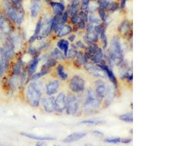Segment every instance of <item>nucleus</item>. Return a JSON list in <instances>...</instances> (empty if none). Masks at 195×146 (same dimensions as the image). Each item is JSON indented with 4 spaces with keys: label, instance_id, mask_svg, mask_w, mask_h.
<instances>
[{
    "label": "nucleus",
    "instance_id": "40",
    "mask_svg": "<svg viewBox=\"0 0 195 146\" xmlns=\"http://www.w3.org/2000/svg\"><path fill=\"white\" fill-rule=\"evenodd\" d=\"M91 0H81V10H89Z\"/></svg>",
    "mask_w": 195,
    "mask_h": 146
},
{
    "label": "nucleus",
    "instance_id": "45",
    "mask_svg": "<svg viewBox=\"0 0 195 146\" xmlns=\"http://www.w3.org/2000/svg\"><path fill=\"white\" fill-rule=\"evenodd\" d=\"M86 22L84 21H83V20H80V21H79L78 23H77V24L76 25V26L78 27L79 29H81V30H83V29H86Z\"/></svg>",
    "mask_w": 195,
    "mask_h": 146
},
{
    "label": "nucleus",
    "instance_id": "17",
    "mask_svg": "<svg viewBox=\"0 0 195 146\" xmlns=\"http://www.w3.org/2000/svg\"><path fill=\"white\" fill-rule=\"evenodd\" d=\"M41 9V0H32L30 7V15L32 18H35Z\"/></svg>",
    "mask_w": 195,
    "mask_h": 146
},
{
    "label": "nucleus",
    "instance_id": "55",
    "mask_svg": "<svg viewBox=\"0 0 195 146\" xmlns=\"http://www.w3.org/2000/svg\"><path fill=\"white\" fill-rule=\"evenodd\" d=\"M109 1H113V0H109Z\"/></svg>",
    "mask_w": 195,
    "mask_h": 146
},
{
    "label": "nucleus",
    "instance_id": "22",
    "mask_svg": "<svg viewBox=\"0 0 195 146\" xmlns=\"http://www.w3.org/2000/svg\"><path fill=\"white\" fill-rule=\"evenodd\" d=\"M72 31H72V26H71L70 25H68V24H64L60 29H59V31L57 33V34L58 37L62 38L63 36H65L67 35H69V34H70Z\"/></svg>",
    "mask_w": 195,
    "mask_h": 146
},
{
    "label": "nucleus",
    "instance_id": "46",
    "mask_svg": "<svg viewBox=\"0 0 195 146\" xmlns=\"http://www.w3.org/2000/svg\"><path fill=\"white\" fill-rule=\"evenodd\" d=\"M94 28H95V26L92 24H86V32H89V31H94Z\"/></svg>",
    "mask_w": 195,
    "mask_h": 146
},
{
    "label": "nucleus",
    "instance_id": "52",
    "mask_svg": "<svg viewBox=\"0 0 195 146\" xmlns=\"http://www.w3.org/2000/svg\"><path fill=\"white\" fill-rule=\"evenodd\" d=\"M45 1L48 3V4H50L52 1H51V0H45Z\"/></svg>",
    "mask_w": 195,
    "mask_h": 146
},
{
    "label": "nucleus",
    "instance_id": "51",
    "mask_svg": "<svg viewBox=\"0 0 195 146\" xmlns=\"http://www.w3.org/2000/svg\"><path fill=\"white\" fill-rule=\"evenodd\" d=\"M92 133H94V134H96V135H100V136H103V134H102V132H99V131H93V132H92Z\"/></svg>",
    "mask_w": 195,
    "mask_h": 146
},
{
    "label": "nucleus",
    "instance_id": "58",
    "mask_svg": "<svg viewBox=\"0 0 195 146\" xmlns=\"http://www.w3.org/2000/svg\"><path fill=\"white\" fill-rule=\"evenodd\" d=\"M1 75H0V78H1Z\"/></svg>",
    "mask_w": 195,
    "mask_h": 146
},
{
    "label": "nucleus",
    "instance_id": "43",
    "mask_svg": "<svg viewBox=\"0 0 195 146\" xmlns=\"http://www.w3.org/2000/svg\"><path fill=\"white\" fill-rule=\"evenodd\" d=\"M48 45H49L48 42H42L40 43V44L39 45L37 46V47H36V48H37V49L38 51H39V52H41V51H43V50H45V48H47L48 46Z\"/></svg>",
    "mask_w": 195,
    "mask_h": 146
},
{
    "label": "nucleus",
    "instance_id": "7",
    "mask_svg": "<svg viewBox=\"0 0 195 146\" xmlns=\"http://www.w3.org/2000/svg\"><path fill=\"white\" fill-rule=\"evenodd\" d=\"M52 18H45L42 20V29L41 33L37 36V40H43L45 38L48 37L52 31Z\"/></svg>",
    "mask_w": 195,
    "mask_h": 146
},
{
    "label": "nucleus",
    "instance_id": "32",
    "mask_svg": "<svg viewBox=\"0 0 195 146\" xmlns=\"http://www.w3.org/2000/svg\"><path fill=\"white\" fill-rule=\"evenodd\" d=\"M88 21L89 24H93L94 26H95V25H98L102 23L100 18H99L98 16H96L94 13H89Z\"/></svg>",
    "mask_w": 195,
    "mask_h": 146
},
{
    "label": "nucleus",
    "instance_id": "42",
    "mask_svg": "<svg viewBox=\"0 0 195 146\" xmlns=\"http://www.w3.org/2000/svg\"><path fill=\"white\" fill-rule=\"evenodd\" d=\"M75 45H76V47H77L78 49L80 48L82 50H85L86 51V48H87V45H86L85 42H83L82 40H77V42H75Z\"/></svg>",
    "mask_w": 195,
    "mask_h": 146
},
{
    "label": "nucleus",
    "instance_id": "35",
    "mask_svg": "<svg viewBox=\"0 0 195 146\" xmlns=\"http://www.w3.org/2000/svg\"><path fill=\"white\" fill-rule=\"evenodd\" d=\"M42 18L40 17L38 19L37 24H36L35 29H34V34L35 36H38L41 33V29H42Z\"/></svg>",
    "mask_w": 195,
    "mask_h": 146
},
{
    "label": "nucleus",
    "instance_id": "56",
    "mask_svg": "<svg viewBox=\"0 0 195 146\" xmlns=\"http://www.w3.org/2000/svg\"><path fill=\"white\" fill-rule=\"evenodd\" d=\"M91 1H95V0H91Z\"/></svg>",
    "mask_w": 195,
    "mask_h": 146
},
{
    "label": "nucleus",
    "instance_id": "10",
    "mask_svg": "<svg viewBox=\"0 0 195 146\" xmlns=\"http://www.w3.org/2000/svg\"><path fill=\"white\" fill-rule=\"evenodd\" d=\"M66 97L67 95L64 92H60L55 97V112L62 113L66 108Z\"/></svg>",
    "mask_w": 195,
    "mask_h": 146
},
{
    "label": "nucleus",
    "instance_id": "9",
    "mask_svg": "<svg viewBox=\"0 0 195 146\" xmlns=\"http://www.w3.org/2000/svg\"><path fill=\"white\" fill-rule=\"evenodd\" d=\"M100 67L102 68V70L104 71L105 73V74H106V76L107 77H108V79L110 80V81L111 82L112 85H113L114 87H115V89H117L118 88V80H117V78L116 77H115V74H114L113 71L112 70L111 67H109L108 65L106 64V62H105V60H102L100 64H98Z\"/></svg>",
    "mask_w": 195,
    "mask_h": 146
},
{
    "label": "nucleus",
    "instance_id": "44",
    "mask_svg": "<svg viewBox=\"0 0 195 146\" xmlns=\"http://www.w3.org/2000/svg\"><path fill=\"white\" fill-rule=\"evenodd\" d=\"M69 13H68V10H65L64 12L62 13V21L63 22L64 24H67V21H68L69 19Z\"/></svg>",
    "mask_w": 195,
    "mask_h": 146
},
{
    "label": "nucleus",
    "instance_id": "26",
    "mask_svg": "<svg viewBox=\"0 0 195 146\" xmlns=\"http://www.w3.org/2000/svg\"><path fill=\"white\" fill-rule=\"evenodd\" d=\"M50 56L51 57H53L54 59H55L56 60H61V61H65L67 59L65 55L64 54V53L62 51H60L59 48H54L51 52Z\"/></svg>",
    "mask_w": 195,
    "mask_h": 146
},
{
    "label": "nucleus",
    "instance_id": "37",
    "mask_svg": "<svg viewBox=\"0 0 195 146\" xmlns=\"http://www.w3.org/2000/svg\"><path fill=\"white\" fill-rule=\"evenodd\" d=\"M120 6L118 2H115V1H113V2H110V5L107 7V10L109 11L110 13H115V11H117L118 10H119Z\"/></svg>",
    "mask_w": 195,
    "mask_h": 146
},
{
    "label": "nucleus",
    "instance_id": "36",
    "mask_svg": "<svg viewBox=\"0 0 195 146\" xmlns=\"http://www.w3.org/2000/svg\"><path fill=\"white\" fill-rule=\"evenodd\" d=\"M97 11H98L99 18H100L101 21H102V22H105V21H107V15L106 13V10H104V9H102V8L98 7Z\"/></svg>",
    "mask_w": 195,
    "mask_h": 146
},
{
    "label": "nucleus",
    "instance_id": "39",
    "mask_svg": "<svg viewBox=\"0 0 195 146\" xmlns=\"http://www.w3.org/2000/svg\"><path fill=\"white\" fill-rule=\"evenodd\" d=\"M121 139L120 137H109V138H106L105 140V142L110 144H118L121 142Z\"/></svg>",
    "mask_w": 195,
    "mask_h": 146
},
{
    "label": "nucleus",
    "instance_id": "50",
    "mask_svg": "<svg viewBox=\"0 0 195 146\" xmlns=\"http://www.w3.org/2000/svg\"><path fill=\"white\" fill-rule=\"evenodd\" d=\"M34 146H48V145H47V144L45 143V142H37V143Z\"/></svg>",
    "mask_w": 195,
    "mask_h": 146
},
{
    "label": "nucleus",
    "instance_id": "11",
    "mask_svg": "<svg viewBox=\"0 0 195 146\" xmlns=\"http://www.w3.org/2000/svg\"><path fill=\"white\" fill-rule=\"evenodd\" d=\"M55 97L54 96H48V97L42 98L40 103L42 104V108L46 112L51 113L55 112Z\"/></svg>",
    "mask_w": 195,
    "mask_h": 146
},
{
    "label": "nucleus",
    "instance_id": "4",
    "mask_svg": "<svg viewBox=\"0 0 195 146\" xmlns=\"http://www.w3.org/2000/svg\"><path fill=\"white\" fill-rule=\"evenodd\" d=\"M80 109V102L75 94H68L66 97L65 111L67 115H74L77 113Z\"/></svg>",
    "mask_w": 195,
    "mask_h": 146
},
{
    "label": "nucleus",
    "instance_id": "47",
    "mask_svg": "<svg viewBox=\"0 0 195 146\" xmlns=\"http://www.w3.org/2000/svg\"><path fill=\"white\" fill-rule=\"evenodd\" d=\"M75 39H76V35L74 34V33H71L70 34H69V36H68L69 42H73L75 40Z\"/></svg>",
    "mask_w": 195,
    "mask_h": 146
},
{
    "label": "nucleus",
    "instance_id": "1",
    "mask_svg": "<svg viewBox=\"0 0 195 146\" xmlns=\"http://www.w3.org/2000/svg\"><path fill=\"white\" fill-rule=\"evenodd\" d=\"M43 92V83L38 80L30 81L26 86L25 97L27 103L32 107H37L40 104Z\"/></svg>",
    "mask_w": 195,
    "mask_h": 146
},
{
    "label": "nucleus",
    "instance_id": "38",
    "mask_svg": "<svg viewBox=\"0 0 195 146\" xmlns=\"http://www.w3.org/2000/svg\"><path fill=\"white\" fill-rule=\"evenodd\" d=\"M110 4V1L109 0H98V7L102 9L107 10Z\"/></svg>",
    "mask_w": 195,
    "mask_h": 146
},
{
    "label": "nucleus",
    "instance_id": "33",
    "mask_svg": "<svg viewBox=\"0 0 195 146\" xmlns=\"http://www.w3.org/2000/svg\"><path fill=\"white\" fill-rule=\"evenodd\" d=\"M118 118L121 121L126 123H132L133 122V114L132 112H127V113H124L122 115H119Z\"/></svg>",
    "mask_w": 195,
    "mask_h": 146
},
{
    "label": "nucleus",
    "instance_id": "16",
    "mask_svg": "<svg viewBox=\"0 0 195 146\" xmlns=\"http://www.w3.org/2000/svg\"><path fill=\"white\" fill-rule=\"evenodd\" d=\"M52 31L57 34L59 29L64 26L63 22L62 21V14H55L54 17L52 18Z\"/></svg>",
    "mask_w": 195,
    "mask_h": 146
},
{
    "label": "nucleus",
    "instance_id": "34",
    "mask_svg": "<svg viewBox=\"0 0 195 146\" xmlns=\"http://www.w3.org/2000/svg\"><path fill=\"white\" fill-rule=\"evenodd\" d=\"M105 121L101 120H97V119H87L80 121V124H86V125H98V124H102Z\"/></svg>",
    "mask_w": 195,
    "mask_h": 146
},
{
    "label": "nucleus",
    "instance_id": "57",
    "mask_svg": "<svg viewBox=\"0 0 195 146\" xmlns=\"http://www.w3.org/2000/svg\"><path fill=\"white\" fill-rule=\"evenodd\" d=\"M54 146H61V145H54Z\"/></svg>",
    "mask_w": 195,
    "mask_h": 146
},
{
    "label": "nucleus",
    "instance_id": "19",
    "mask_svg": "<svg viewBox=\"0 0 195 146\" xmlns=\"http://www.w3.org/2000/svg\"><path fill=\"white\" fill-rule=\"evenodd\" d=\"M99 39H100V35L95 31L86 32L85 36H84V41H85L86 44L87 45L92 42L97 43L98 42Z\"/></svg>",
    "mask_w": 195,
    "mask_h": 146
},
{
    "label": "nucleus",
    "instance_id": "5",
    "mask_svg": "<svg viewBox=\"0 0 195 146\" xmlns=\"http://www.w3.org/2000/svg\"><path fill=\"white\" fill-rule=\"evenodd\" d=\"M69 88L72 93L80 94L85 90L86 82L81 76L75 74L69 80Z\"/></svg>",
    "mask_w": 195,
    "mask_h": 146
},
{
    "label": "nucleus",
    "instance_id": "21",
    "mask_svg": "<svg viewBox=\"0 0 195 146\" xmlns=\"http://www.w3.org/2000/svg\"><path fill=\"white\" fill-rule=\"evenodd\" d=\"M103 59H104L103 50L101 48H100V49H99L95 54L92 55V57L90 58V61L91 62L94 63V64H99L101 61L103 60Z\"/></svg>",
    "mask_w": 195,
    "mask_h": 146
},
{
    "label": "nucleus",
    "instance_id": "25",
    "mask_svg": "<svg viewBox=\"0 0 195 146\" xmlns=\"http://www.w3.org/2000/svg\"><path fill=\"white\" fill-rule=\"evenodd\" d=\"M132 29V26L130 23L127 20H124L122 21V23L119 25L118 28V30L121 34H129L130 32V30Z\"/></svg>",
    "mask_w": 195,
    "mask_h": 146
},
{
    "label": "nucleus",
    "instance_id": "27",
    "mask_svg": "<svg viewBox=\"0 0 195 146\" xmlns=\"http://www.w3.org/2000/svg\"><path fill=\"white\" fill-rule=\"evenodd\" d=\"M57 65V60H56L55 59H54L53 57H51L50 56L48 59L45 61L44 64L42 66L41 69H45V70H50L51 68L54 67L55 66Z\"/></svg>",
    "mask_w": 195,
    "mask_h": 146
},
{
    "label": "nucleus",
    "instance_id": "31",
    "mask_svg": "<svg viewBox=\"0 0 195 146\" xmlns=\"http://www.w3.org/2000/svg\"><path fill=\"white\" fill-rule=\"evenodd\" d=\"M100 38L102 42V45H103V48L106 49L107 48V45H108V41H107V36L106 33V27L102 29L101 33L100 34Z\"/></svg>",
    "mask_w": 195,
    "mask_h": 146
},
{
    "label": "nucleus",
    "instance_id": "13",
    "mask_svg": "<svg viewBox=\"0 0 195 146\" xmlns=\"http://www.w3.org/2000/svg\"><path fill=\"white\" fill-rule=\"evenodd\" d=\"M95 94L100 99H103L106 94V85L102 79H98L95 81Z\"/></svg>",
    "mask_w": 195,
    "mask_h": 146
},
{
    "label": "nucleus",
    "instance_id": "3",
    "mask_svg": "<svg viewBox=\"0 0 195 146\" xmlns=\"http://www.w3.org/2000/svg\"><path fill=\"white\" fill-rule=\"evenodd\" d=\"M102 99L96 95L95 91L89 89L86 92V97L83 102V108L86 112L91 113L98 109L102 104Z\"/></svg>",
    "mask_w": 195,
    "mask_h": 146
},
{
    "label": "nucleus",
    "instance_id": "6",
    "mask_svg": "<svg viewBox=\"0 0 195 146\" xmlns=\"http://www.w3.org/2000/svg\"><path fill=\"white\" fill-rule=\"evenodd\" d=\"M84 69L86 71H88L89 73L92 74L94 77H98V78H105L107 77L106 74H105V72L102 69L100 66L98 64H95L92 62H89L87 64H86L83 66Z\"/></svg>",
    "mask_w": 195,
    "mask_h": 146
},
{
    "label": "nucleus",
    "instance_id": "15",
    "mask_svg": "<svg viewBox=\"0 0 195 146\" xmlns=\"http://www.w3.org/2000/svg\"><path fill=\"white\" fill-rule=\"evenodd\" d=\"M86 132H74L65 137L63 141L65 143H72V142L81 140L82 138L86 136Z\"/></svg>",
    "mask_w": 195,
    "mask_h": 146
},
{
    "label": "nucleus",
    "instance_id": "53",
    "mask_svg": "<svg viewBox=\"0 0 195 146\" xmlns=\"http://www.w3.org/2000/svg\"><path fill=\"white\" fill-rule=\"evenodd\" d=\"M84 146H95V145H93L92 144H86V145H85Z\"/></svg>",
    "mask_w": 195,
    "mask_h": 146
},
{
    "label": "nucleus",
    "instance_id": "8",
    "mask_svg": "<svg viewBox=\"0 0 195 146\" xmlns=\"http://www.w3.org/2000/svg\"><path fill=\"white\" fill-rule=\"evenodd\" d=\"M0 31L5 34H10L13 32L12 22L4 13L0 11Z\"/></svg>",
    "mask_w": 195,
    "mask_h": 146
},
{
    "label": "nucleus",
    "instance_id": "18",
    "mask_svg": "<svg viewBox=\"0 0 195 146\" xmlns=\"http://www.w3.org/2000/svg\"><path fill=\"white\" fill-rule=\"evenodd\" d=\"M39 63V57L37 58H33V59L29 61V64H28L27 69H26V71H27L28 74L29 76H31L32 74H34L37 71L38 64Z\"/></svg>",
    "mask_w": 195,
    "mask_h": 146
},
{
    "label": "nucleus",
    "instance_id": "48",
    "mask_svg": "<svg viewBox=\"0 0 195 146\" xmlns=\"http://www.w3.org/2000/svg\"><path fill=\"white\" fill-rule=\"evenodd\" d=\"M132 141V138H124L121 140V142L123 144H129Z\"/></svg>",
    "mask_w": 195,
    "mask_h": 146
},
{
    "label": "nucleus",
    "instance_id": "14",
    "mask_svg": "<svg viewBox=\"0 0 195 146\" xmlns=\"http://www.w3.org/2000/svg\"><path fill=\"white\" fill-rule=\"evenodd\" d=\"M115 97V87L113 85H108L106 86V94H105V102H104V107H108L112 103L114 98Z\"/></svg>",
    "mask_w": 195,
    "mask_h": 146
},
{
    "label": "nucleus",
    "instance_id": "12",
    "mask_svg": "<svg viewBox=\"0 0 195 146\" xmlns=\"http://www.w3.org/2000/svg\"><path fill=\"white\" fill-rule=\"evenodd\" d=\"M61 83L59 80L54 79L48 82L45 86V93L48 96H54L60 88Z\"/></svg>",
    "mask_w": 195,
    "mask_h": 146
},
{
    "label": "nucleus",
    "instance_id": "41",
    "mask_svg": "<svg viewBox=\"0 0 195 146\" xmlns=\"http://www.w3.org/2000/svg\"><path fill=\"white\" fill-rule=\"evenodd\" d=\"M80 20H81V19H80V18L79 17L78 13H77V14L74 15V16H71V17H70L71 23H72V24L73 25H75V26H76V25L77 24V23H78L79 21H80Z\"/></svg>",
    "mask_w": 195,
    "mask_h": 146
},
{
    "label": "nucleus",
    "instance_id": "23",
    "mask_svg": "<svg viewBox=\"0 0 195 146\" xmlns=\"http://www.w3.org/2000/svg\"><path fill=\"white\" fill-rule=\"evenodd\" d=\"M69 42L67 39H60L57 42V47L60 51H62L64 53V54L65 55V56H67V51L69 48Z\"/></svg>",
    "mask_w": 195,
    "mask_h": 146
},
{
    "label": "nucleus",
    "instance_id": "29",
    "mask_svg": "<svg viewBox=\"0 0 195 146\" xmlns=\"http://www.w3.org/2000/svg\"><path fill=\"white\" fill-rule=\"evenodd\" d=\"M57 72L59 77L62 80H66L68 78V74L64 70V67L62 64H58L57 67Z\"/></svg>",
    "mask_w": 195,
    "mask_h": 146
},
{
    "label": "nucleus",
    "instance_id": "20",
    "mask_svg": "<svg viewBox=\"0 0 195 146\" xmlns=\"http://www.w3.org/2000/svg\"><path fill=\"white\" fill-rule=\"evenodd\" d=\"M21 135L27 137V138L32 139V140H39V141H46V140H56V137H49V136H38L36 134H33L31 133H27V132H22Z\"/></svg>",
    "mask_w": 195,
    "mask_h": 146
},
{
    "label": "nucleus",
    "instance_id": "28",
    "mask_svg": "<svg viewBox=\"0 0 195 146\" xmlns=\"http://www.w3.org/2000/svg\"><path fill=\"white\" fill-rule=\"evenodd\" d=\"M50 72V70H45V69H41L40 72H35L34 74H32L31 76H29V81H35L38 80L41 78V77H44L45 75L48 74Z\"/></svg>",
    "mask_w": 195,
    "mask_h": 146
},
{
    "label": "nucleus",
    "instance_id": "2",
    "mask_svg": "<svg viewBox=\"0 0 195 146\" xmlns=\"http://www.w3.org/2000/svg\"><path fill=\"white\" fill-rule=\"evenodd\" d=\"M4 5V14L10 20L13 24L21 26L24 19V10L22 5H17L14 4L12 0H4L3 1Z\"/></svg>",
    "mask_w": 195,
    "mask_h": 146
},
{
    "label": "nucleus",
    "instance_id": "30",
    "mask_svg": "<svg viewBox=\"0 0 195 146\" xmlns=\"http://www.w3.org/2000/svg\"><path fill=\"white\" fill-rule=\"evenodd\" d=\"M78 51V48L76 47L75 44L71 45V47L69 46V48L67 51V56L66 58L68 59H70V60H72V59H75L76 57V55H77V52Z\"/></svg>",
    "mask_w": 195,
    "mask_h": 146
},
{
    "label": "nucleus",
    "instance_id": "49",
    "mask_svg": "<svg viewBox=\"0 0 195 146\" xmlns=\"http://www.w3.org/2000/svg\"><path fill=\"white\" fill-rule=\"evenodd\" d=\"M127 1V0H121L119 6H120V7L121 8V9H124L125 7H126Z\"/></svg>",
    "mask_w": 195,
    "mask_h": 146
},
{
    "label": "nucleus",
    "instance_id": "24",
    "mask_svg": "<svg viewBox=\"0 0 195 146\" xmlns=\"http://www.w3.org/2000/svg\"><path fill=\"white\" fill-rule=\"evenodd\" d=\"M50 4L55 14H62L65 11V6L62 3L51 1Z\"/></svg>",
    "mask_w": 195,
    "mask_h": 146
},
{
    "label": "nucleus",
    "instance_id": "54",
    "mask_svg": "<svg viewBox=\"0 0 195 146\" xmlns=\"http://www.w3.org/2000/svg\"><path fill=\"white\" fill-rule=\"evenodd\" d=\"M68 1H71V2H72V1H73V0H68Z\"/></svg>",
    "mask_w": 195,
    "mask_h": 146
}]
</instances>
